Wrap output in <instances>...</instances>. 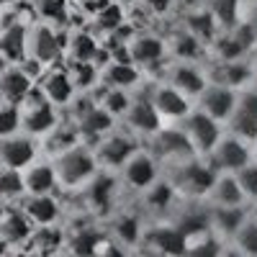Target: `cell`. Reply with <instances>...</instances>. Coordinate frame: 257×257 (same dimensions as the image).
<instances>
[{"instance_id": "obj_5", "label": "cell", "mask_w": 257, "mask_h": 257, "mask_svg": "<svg viewBox=\"0 0 257 257\" xmlns=\"http://www.w3.org/2000/svg\"><path fill=\"white\" fill-rule=\"evenodd\" d=\"M149 155L157 162H167L170 167L196 157L183 128H160L155 137H149Z\"/></svg>"}, {"instance_id": "obj_42", "label": "cell", "mask_w": 257, "mask_h": 257, "mask_svg": "<svg viewBox=\"0 0 257 257\" xmlns=\"http://www.w3.org/2000/svg\"><path fill=\"white\" fill-rule=\"evenodd\" d=\"M237 183H239V190H242V196H244V201H257V165L254 162H249L247 167H242L237 175Z\"/></svg>"}, {"instance_id": "obj_1", "label": "cell", "mask_w": 257, "mask_h": 257, "mask_svg": "<svg viewBox=\"0 0 257 257\" xmlns=\"http://www.w3.org/2000/svg\"><path fill=\"white\" fill-rule=\"evenodd\" d=\"M170 185L175 188V193L185 198H198V196H208V190L216 180V170L208 165V160H198L190 157L185 162H178L170 167Z\"/></svg>"}, {"instance_id": "obj_50", "label": "cell", "mask_w": 257, "mask_h": 257, "mask_svg": "<svg viewBox=\"0 0 257 257\" xmlns=\"http://www.w3.org/2000/svg\"><path fill=\"white\" fill-rule=\"evenodd\" d=\"M219 257H244V254H239V252H237V249H234V247H231V244H229V247H224V252H221V254H219Z\"/></svg>"}, {"instance_id": "obj_39", "label": "cell", "mask_w": 257, "mask_h": 257, "mask_svg": "<svg viewBox=\"0 0 257 257\" xmlns=\"http://www.w3.org/2000/svg\"><path fill=\"white\" fill-rule=\"evenodd\" d=\"M173 54L180 59V62H193L198 54H201V41L196 36H190L185 29L173 39Z\"/></svg>"}, {"instance_id": "obj_3", "label": "cell", "mask_w": 257, "mask_h": 257, "mask_svg": "<svg viewBox=\"0 0 257 257\" xmlns=\"http://www.w3.org/2000/svg\"><path fill=\"white\" fill-rule=\"evenodd\" d=\"M180 123H183L180 128H183V134L188 137L196 157H208L213 152V147L219 144V139L224 137L221 134V123L213 121L211 116H206L198 108H193Z\"/></svg>"}, {"instance_id": "obj_20", "label": "cell", "mask_w": 257, "mask_h": 257, "mask_svg": "<svg viewBox=\"0 0 257 257\" xmlns=\"http://www.w3.org/2000/svg\"><path fill=\"white\" fill-rule=\"evenodd\" d=\"M57 126V111L49 100L39 103V105H29L21 113V128L29 134H49L52 128Z\"/></svg>"}, {"instance_id": "obj_35", "label": "cell", "mask_w": 257, "mask_h": 257, "mask_svg": "<svg viewBox=\"0 0 257 257\" xmlns=\"http://www.w3.org/2000/svg\"><path fill=\"white\" fill-rule=\"evenodd\" d=\"M231 247L244 257H257V224L249 219V213L244 224L237 229V234L231 237Z\"/></svg>"}, {"instance_id": "obj_23", "label": "cell", "mask_w": 257, "mask_h": 257, "mask_svg": "<svg viewBox=\"0 0 257 257\" xmlns=\"http://www.w3.org/2000/svg\"><path fill=\"white\" fill-rule=\"evenodd\" d=\"M128 59H132L137 67L139 64H155L165 57V44L152 36V34H142V36H134L132 41H128Z\"/></svg>"}, {"instance_id": "obj_6", "label": "cell", "mask_w": 257, "mask_h": 257, "mask_svg": "<svg viewBox=\"0 0 257 257\" xmlns=\"http://www.w3.org/2000/svg\"><path fill=\"white\" fill-rule=\"evenodd\" d=\"M139 152L137 137L134 134H123V132H111L108 137H103L95 147V162L108 167V170H121L128 160Z\"/></svg>"}, {"instance_id": "obj_44", "label": "cell", "mask_w": 257, "mask_h": 257, "mask_svg": "<svg viewBox=\"0 0 257 257\" xmlns=\"http://www.w3.org/2000/svg\"><path fill=\"white\" fill-rule=\"evenodd\" d=\"M21 128V111H18V105H0V137L8 139L13 137L16 132Z\"/></svg>"}, {"instance_id": "obj_37", "label": "cell", "mask_w": 257, "mask_h": 257, "mask_svg": "<svg viewBox=\"0 0 257 257\" xmlns=\"http://www.w3.org/2000/svg\"><path fill=\"white\" fill-rule=\"evenodd\" d=\"M132 95H128L126 90H111V88H103V95L98 100V105L105 111V113H111L113 118L116 116H126L128 108H132Z\"/></svg>"}, {"instance_id": "obj_18", "label": "cell", "mask_w": 257, "mask_h": 257, "mask_svg": "<svg viewBox=\"0 0 257 257\" xmlns=\"http://www.w3.org/2000/svg\"><path fill=\"white\" fill-rule=\"evenodd\" d=\"M206 198L213 203V208H244L247 203L234 175H216Z\"/></svg>"}, {"instance_id": "obj_27", "label": "cell", "mask_w": 257, "mask_h": 257, "mask_svg": "<svg viewBox=\"0 0 257 257\" xmlns=\"http://www.w3.org/2000/svg\"><path fill=\"white\" fill-rule=\"evenodd\" d=\"M29 49V34L24 26H8L0 34V57L8 62H21Z\"/></svg>"}, {"instance_id": "obj_41", "label": "cell", "mask_w": 257, "mask_h": 257, "mask_svg": "<svg viewBox=\"0 0 257 257\" xmlns=\"http://www.w3.org/2000/svg\"><path fill=\"white\" fill-rule=\"evenodd\" d=\"M100 244V237L95 234V229H82L72 237V252L77 257H90Z\"/></svg>"}, {"instance_id": "obj_21", "label": "cell", "mask_w": 257, "mask_h": 257, "mask_svg": "<svg viewBox=\"0 0 257 257\" xmlns=\"http://www.w3.org/2000/svg\"><path fill=\"white\" fill-rule=\"evenodd\" d=\"M118 190V180L111 173H98L90 183H88V203L93 211H108L113 206Z\"/></svg>"}, {"instance_id": "obj_22", "label": "cell", "mask_w": 257, "mask_h": 257, "mask_svg": "<svg viewBox=\"0 0 257 257\" xmlns=\"http://www.w3.org/2000/svg\"><path fill=\"white\" fill-rule=\"evenodd\" d=\"M31 93V77L26 70H3L0 72V98L8 100L11 105L24 103L26 95Z\"/></svg>"}, {"instance_id": "obj_57", "label": "cell", "mask_w": 257, "mask_h": 257, "mask_svg": "<svg viewBox=\"0 0 257 257\" xmlns=\"http://www.w3.org/2000/svg\"><path fill=\"white\" fill-rule=\"evenodd\" d=\"M0 216H3V213H0Z\"/></svg>"}, {"instance_id": "obj_56", "label": "cell", "mask_w": 257, "mask_h": 257, "mask_svg": "<svg viewBox=\"0 0 257 257\" xmlns=\"http://www.w3.org/2000/svg\"><path fill=\"white\" fill-rule=\"evenodd\" d=\"M244 3H257V0H244Z\"/></svg>"}, {"instance_id": "obj_15", "label": "cell", "mask_w": 257, "mask_h": 257, "mask_svg": "<svg viewBox=\"0 0 257 257\" xmlns=\"http://www.w3.org/2000/svg\"><path fill=\"white\" fill-rule=\"evenodd\" d=\"M36 157V147L29 137H8L0 139V165L8 170H21L31 165Z\"/></svg>"}, {"instance_id": "obj_28", "label": "cell", "mask_w": 257, "mask_h": 257, "mask_svg": "<svg viewBox=\"0 0 257 257\" xmlns=\"http://www.w3.org/2000/svg\"><path fill=\"white\" fill-rule=\"evenodd\" d=\"M221 252H224L221 237H216L211 229H206V231H198L185 239L183 257H219Z\"/></svg>"}, {"instance_id": "obj_38", "label": "cell", "mask_w": 257, "mask_h": 257, "mask_svg": "<svg viewBox=\"0 0 257 257\" xmlns=\"http://www.w3.org/2000/svg\"><path fill=\"white\" fill-rule=\"evenodd\" d=\"M70 77L75 82V90H90L93 85L100 80L98 64H82V62H70Z\"/></svg>"}, {"instance_id": "obj_8", "label": "cell", "mask_w": 257, "mask_h": 257, "mask_svg": "<svg viewBox=\"0 0 257 257\" xmlns=\"http://www.w3.org/2000/svg\"><path fill=\"white\" fill-rule=\"evenodd\" d=\"M237 90H229V88H221V85H213L208 82L206 90L196 98L198 100V111H203L206 116H211L213 121H229L234 108H237Z\"/></svg>"}, {"instance_id": "obj_48", "label": "cell", "mask_w": 257, "mask_h": 257, "mask_svg": "<svg viewBox=\"0 0 257 257\" xmlns=\"http://www.w3.org/2000/svg\"><path fill=\"white\" fill-rule=\"evenodd\" d=\"M144 3L152 8V11H157V13H162V11H167L170 8V3H173V0H144Z\"/></svg>"}, {"instance_id": "obj_36", "label": "cell", "mask_w": 257, "mask_h": 257, "mask_svg": "<svg viewBox=\"0 0 257 257\" xmlns=\"http://www.w3.org/2000/svg\"><path fill=\"white\" fill-rule=\"evenodd\" d=\"M175 201H178V193H175L173 185H170V180H157L152 188L147 190V203H149V208H155V211L175 208Z\"/></svg>"}, {"instance_id": "obj_10", "label": "cell", "mask_w": 257, "mask_h": 257, "mask_svg": "<svg viewBox=\"0 0 257 257\" xmlns=\"http://www.w3.org/2000/svg\"><path fill=\"white\" fill-rule=\"evenodd\" d=\"M123 118H126V126H128V134H134V137H155L162 128V118H160V113L155 111L152 100L147 95L134 98L132 108H128V113Z\"/></svg>"}, {"instance_id": "obj_53", "label": "cell", "mask_w": 257, "mask_h": 257, "mask_svg": "<svg viewBox=\"0 0 257 257\" xmlns=\"http://www.w3.org/2000/svg\"><path fill=\"white\" fill-rule=\"evenodd\" d=\"M252 162H254V165H257V139H254V142H252Z\"/></svg>"}, {"instance_id": "obj_16", "label": "cell", "mask_w": 257, "mask_h": 257, "mask_svg": "<svg viewBox=\"0 0 257 257\" xmlns=\"http://www.w3.org/2000/svg\"><path fill=\"white\" fill-rule=\"evenodd\" d=\"M144 237L152 244V249H157L165 257H183V252H185V237L170 221L152 226Z\"/></svg>"}, {"instance_id": "obj_2", "label": "cell", "mask_w": 257, "mask_h": 257, "mask_svg": "<svg viewBox=\"0 0 257 257\" xmlns=\"http://www.w3.org/2000/svg\"><path fill=\"white\" fill-rule=\"evenodd\" d=\"M54 173H57V183H62L64 188H77L90 183L98 175V162L90 149L75 147L70 152H64L57 157L54 162Z\"/></svg>"}, {"instance_id": "obj_45", "label": "cell", "mask_w": 257, "mask_h": 257, "mask_svg": "<svg viewBox=\"0 0 257 257\" xmlns=\"http://www.w3.org/2000/svg\"><path fill=\"white\" fill-rule=\"evenodd\" d=\"M113 231H116V237H118L121 242H137L139 234H142V231H139L137 216H128V213H121V216L116 219Z\"/></svg>"}, {"instance_id": "obj_31", "label": "cell", "mask_w": 257, "mask_h": 257, "mask_svg": "<svg viewBox=\"0 0 257 257\" xmlns=\"http://www.w3.org/2000/svg\"><path fill=\"white\" fill-rule=\"evenodd\" d=\"M77 142H80V128H77V123L75 121H70V123H57L52 132L47 134V149L52 155H64V152H70V149H75L77 147Z\"/></svg>"}, {"instance_id": "obj_11", "label": "cell", "mask_w": 257, "mask_h": 257, "mask_svg": "<svg viewBox=\"0 0 257 257\" xmlns=\"http://www.w3.org/2000/svg\"><path fill=\"white\" fill-rule=\"evenodd\" d=\"M167 85H173V88L178 93H183L185 98H198L208 85V75L198 67L196 62H178V64L170 67Z\"/></svg>"}, {"instance_id": "obj_55", "label": "cell", "mask_w": 257, "mask_h": 257, "mask_svg": "<svg viewBox=\"0 0 257 257\" xmlns=\"http://www.w3.org/2000/svg\"><path fill=\"white\" fill-rule=\"evenodd\" d=\"M188 3H190V6H196V3H198V0H188Z\"/></svg>"}, {"instance_id": "obj_58", "label": "cell", "mask_w": 257, "mask_h": 257, "mask_svg": "<svg viewBox=\"0 0 257 257\" xmlns=\"http://www.w3.org/2000/svg\"><path fill=\"white\" fill-rule=\"evenodd\" d=\"M82 3H85V0H82Z\"/></svg>"}, {"instance_id": "obj_40", "label": "cell", "mask_w": 257, "mask_h": 257, "mask_svg": "<svg viewBox=\"0 0 257 257\" xmlns=\"http://www.w3.org/2000/svg\"><path fill=\"white\" fill-rule=\"evenodd\" d=\"M36 11L47 24H54V26L67 24V6H64V0H36Z\"/></svg>"}, {"instance_id": "obj_26", "label": "cell", "mask_w": 257, "mask_h": 257, "mask_svg": "<svg viewBox=\"0 0 257 257\" xmlns=\"http://www.w3.org/2000/svg\"><path fill=\"white\" fill-rule=\"evenodd\" d=\"M24 188L31 193V196H49V193L57 188V173H54V165H31L29 173L24 178Z\"/></svg>"}, {"instance_id": "obj_52", "label": "cell", "mask_w": 257, "mask_h": 257, "mask_svg": "<svg viewBox=\"0 0 257 257\" xmlns=\"http://www.w3.org/2000/svg\"><path fill=\"white\" fill-rule=\"evenodd\" d=\"M249 219L257 224V201H254V203H252V208H249Z\"/></svg>"}, {"instance_id": "obj_19", "label": "cell", "mask_w": 257, "mask_h": 257, "mask_svg": "<svg viewBox=\"0 0 257 257\" xmlns=\"http://www.w3.org/2000/svg\"><path fill=\"white\" fill-rule=\"evenodd\" d=\"M142 72L134 62H108L105 67L100 70V82L105 85V88H111V90H132L134 85L139 82Z\"/></svg>"}, {"instance_id": "obj_17", "label": "cell", "mask_w": 257, "mask_h": 257, "mask_svg": "<svg viewBox=\"0 0 257 257\" xmlns=\"http://www.w3.org/2000/svg\"><path fill=\"white\" fill-rule=\"evenodd\" d=\"M41 93L52 105H70L72 98L77 95L75 82L67 70H49L44 75V82H41Z\"/></svg>"}, {"instance_id": "obj_49", "label": "cell", "mask_w": 257, "mask_h": 257, "mask_svg": "<svg viewBox=\"0 0 257 257\" xmlns=\"http://www.w3.org/2000/svg\"><path fill=\"white\" fill-rule=\"evenodd\" d=\"M247 26H249V31H252L254 39H257V8L252 11V16H249V21H247Z\"/></svg>"}, {"instance_id": "obj_30", "label": "cell", "mask_w": 257, "mask_h": 257, "mask_svg": "<svg viewBox=\"0 0 257 257\" xmlns=\"http://www.w3.org/2000/svg\"><path fill=\"white\" fill-rule=\"evenodd\" d=\"M67 52H70V59L72 62H82V64H95L98 54H100V47L90 31H75L67 41Z\"/></svg>"}, {"instance_id": "obj_25", "label": "cell", "mask_w": 257, "mask_h": 257, "mask_svg": "<svg viewBox=\"0 0 257 257\" xmlns=\"http://www.w3.org/2000/svg\"><path fill=\"white\" fill-rule=\"evenodd\" d=\"M247 219V211L244 208H213L211 211V231L216 234V237H226L231 239L237 229L244 224Z\"/></svg>"}, {"instance_id": "obj_4", "label": "cell", "mask_w": 257, "mask_h": 257, "mask_svg": "<svg viewBox=\"0 0 257 257\" xmlns=\"http://www.w3.org/2000/svg\"><path fill=\"white\" fill-rule=\"evenodd\" d=\"M206 160L216 170V175H237L242 167L252 162V147L231 134H224Z\"/></svg>"}, {"instance_id": "obj_32", "label": "cell", "mask_w": 257, "mask_h": 257, "mask_svg": "<svg viewBox=\"0 0 257 257\" xmlns=\"http://www.w3.org/2000/svg\"><path fill=\"white\" fill-rule=\"evenodd\" d=\"M185 31L190 36H196L198 41H213L219 34V26H216V21H213V16L208 11H193L188 16V26Z\"/></svg>"}, {"instance_id": "obj_51", "label": "cell", "mask_w": 257, "mask_h": 257, "mask_svg": "<svg viewBox=\"0 0 257 257\" xmlns=\"http://www.w3.org/2000/svg\"><path fill=\"white\" fill-rule=\"evenodd\" d=\"M249 67H252V72H257V44H254V49L249 52Z\"/></svg>"}, {"instance_id": "obj_12", "label": "cell", "mask_w": 257, "mask_h": 257, "mask_svg": "<svg viewBox=\"0 0 257 257\" xmlns=\"http://www.w3.org/2000/svg\"><path fill=\"white\" fill-rule=\"evenodd\" d=\"M149 100H152L155 111L160 113V118H170V121H183L190 111V98H185L183 93H178L173 85H160V88H155L152 93L147 95Z\"/></svg>"}, {"instance_id": "obj_54", "label": "cell", "mask_w": 257, "mask_h": 257, "mask_svg": "<svg viewBox=\"0 0 257 257\" xmlns=\"http://www.w3.org/2000/svg\"><path fill=\"white\" fill-rule=\"evenodd\" d=\"M8 3H13V0H0V6H8Z\"/></svg>"}, {"instance_id": "obj_33", "label": "cell", "mask_w": 257, "mask_h": 257, "mask_svg": "<svg viewBox=\"0 0 257 257\" xmlns=\"http://www.w3.org/2000/svg\"><path fill=\"white\" fill-rule=\"evenodd\" d=\"M31 231V224L26 219V213H18V211H8L0 216V234H3V239L8 242H21L26 239Z\"/></svg>"}, {"instance_id": "obj_14", "label": "cell", "mask_w": 257, "mask_h": 257, "mask_svg": "<svg viewBox=\"0 0 257 257\" xmlns=\"http://www.w3.org/2000/svg\"><path fill=\"white\" fill-rule=\"evenodd\" d=\"M206 75H208V82L239 93L242 85L252 77V67L244 59H239V62H216L211 67V72H206Z\"/></svg>"}, {"instance_id": "obj_7", "label": "cell", "mask_w": 257, "mask_h": 257, "mask_svg": "<svg viewBox=\"0 0 257 257\" xmlns=\"http://www.w3.org/2000/svg\"><path fill=\"white\" fill-rule=\"evenodd\" d=\"M226 123L231 128V137H237L247 144L257 139V90H239L237 108H234Z\"/></svg>"}, {"instance_id": "obj_43", "label": "cell", "mask_w": 257, "mask_h": 257, "mask_svg": "<svg viewBox=\"0 0 257 257\" xmlns=\"http://www.w3.org/2000/svg\"><path fill=\"white\" fill-rule=\"evenodd\" d=\"M95 24H98V29H103V31H118L121 24H123V11H121V6H116L113 0H111V3L105 6L100 13H95Z\"/></svg>"}, {"instance_id": "obj_13", "label": "cell", "mask_w": 257, "mask_h": 257, "mask_svg": "<svg viewBox=\"0 0 257 257\" xmlns=\"http://www.w3.org/2000/svg\"><path fill=\"white\" fill-rule=\"evenodd\" d=\"M29 49H31L34 62L52 64V62H57L62 57L64 41H62V36L52 26H39V29H34L29 34Z\"/></svg>"}, {"instance_id": "obj_34", "label": "cell", "mask_w": 257, "mask_h": 257, "mask_svg": "<svg viewBox=\"0 0 257 257\" xmlns=\"http://www.w3.org/2000/svg\"><path fill=\"white\" fill-rule=\"evenodd\" d=\"M239 3L242 0H211V16L216 21V26H221L224 31L234 29L239 24Z\"/></svg>"}, {"instance_id": "obj_47", "label": "cell", "mask_w": 257, "mask_h": 257, "mask_svg": "<svg viewBox=\"0 0 257 257\" xmlns=\"http://www.w3.org/2000/svg\"><path fill=\"white\" fill-rule=\"evenodd\" d=\"M57 244H59V231H54V229L44 226V229H41V231L36 234V247H39L41 252H52Z\"/></svg>"}, {"instance_id": "obj_46", "label": "cell", "mask_w": 257, "mask_h": 257, "mask_svg": "<svg viewBox=\"0 0 257 257\" xmlns=\"http://www.w3.org/2000/svg\"><path fill=\"white\" fill-rule=\"evenodd\" d=\"M24 190H26L24 188V178H21L16 170H6V173H0V198H16Z\"/></svg>"}, {"instance_id": "obj_24", "label": "cell", "mask_w": 257, "mask_h": 257, "mask_svg": "<svg viewBox=\"0 0 257 257\" xmlns=\"http://www.w3.org/2000/svg\"><path fill=\"white\" fill-rule=\"evenodd\" d=\"M77 128H80V137H88V139H103V137H108L111 132H113V116L111 113H105L100 105H93V108L85 113V116H80L77 121Z\"/></svg>"}, {"instance_id": "obj_9", "label": "cell", "mask_w": 257, "mask_h": 257, "mask_svg": "<svg viewBox=\"0 0 257 257\" xmlns=\"http://www.w3.org/2000/svg\"><path fill=\"white\" fill-rule=\"evenodd\" d=\"M121 178L126 180V185H132L137 190H149L160 180V162L149 152L139 149V152L121 167Z\"/></svg>"}, {"instance_id": "obj_29", "label": "cell", "mask_w": 257, "mask_h": 257, "mask_svg": "<svg viewBox=\"0 0 257 257\" xmlns=\"http://www.w3.org/2000/svg\"><path fill=\"white\" fill-rule=\"evenodd\" d=\"M24 213L29 221H34L39 226H49L59 216V203L52 196H31L24 206Z\"/></svg>"}]
</instances>
